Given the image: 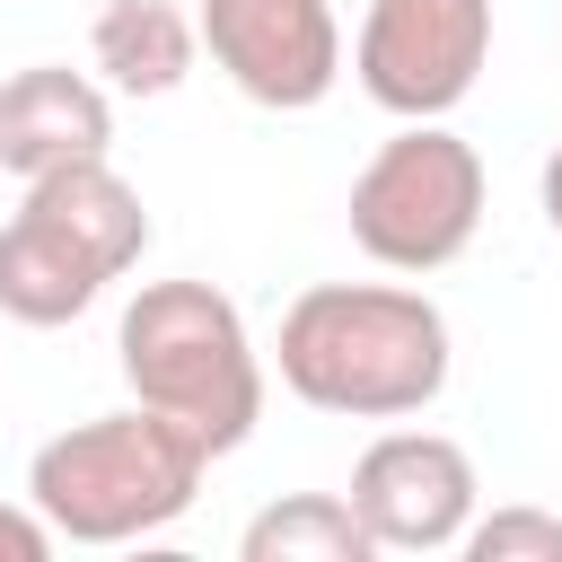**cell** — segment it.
<instances>
[{
    "label": "cell",
    "mask_w": 562,
    "mask_h": 562,
    "mask_svg": "<svg viewBox=\"0 0 562 562\" xmlns=\"http://www.w3.org/2000/svg\"><path fill=\"white\" fill-rule=\"evenodd\" d=\"M114 360L132 404L176 422L202 457H237L263 422V351L211 281H140L114 325Z\"/></svg>",
    "instance_id": "cell-2"
},
{
    "label": "cell",
    "mask_w": 562,
    "mask_h": 562,
    "mask_svg": "<svg viewBox=\"0 0 562 562\" xmlns=\"http://www.w3.org/2000/svg\"><path fill=\"white\" fill-rule=\"evenodd\" d=\"M465 553L474 562H562V518L553 509H527V501H509V509H474V527H465Z\"/></svg>",
    "instance_id": "cell-13"
},
{
    "label": "cell",
    "mask_w": 562,
    "mask_h": 562,
    "mask_svg": "<svg viewBox=\"0 0 562 562\" xmlns=\"http://www.w3.org/2000/svg\"><path fill=\"white\" fill-rule=\"evenodd\" d=\"M351 509L378 553H448L483 509V474L448 430H378L351 465Z\"/></svg>",
    "instance_id": "cell-7"
},
{
    "label": "cell",
    "mask_w": 562,
    "mask_h": 562,
    "mask_svg": "<svg viewBox=\"0 0 562 562\" xmlns=\"http://www.w3.org/2000/svg\"><path fill=\"white\" fill-rule=\"evenodd\" d=\"M202 474H211V457L176 422L132 404V413H97V422L53 430L26 457V501L44 509V527L61 544H140L193 509Z\"/></svg>",
    "instance_id": "cell-3"
},
{
    "label": "cell",
    "mask_w": 562,
    "mask_h": 562,
    "mask_svg": "<svg viewBox=\"0 0 562 562\" xmlns=\"http://www.w3.org/2000/svg\"><path fill=\"white\" fill-rule=\"evenodd\" d=\"M492 61V0H369L360 9V97L395 123H439L474 97Z\"/></svg>",
    "instance_id": "cell-5"
},
{
    "label": "cell",
    "mask_w": 562,
    "mask_h": 562,
    "mask_svg": "<svg viewBox=\"0 0 562 562\" xmlns=\"http://www.w3.org/2000/svg\"><path fill=\"white\" fill-rule=\"evenodd\" d=\"M272 369L299 404L342 422H404L448 395L457 342L430 290L404 281H316L281 307Z\"/></svg>",
    "instance_id": "cell-1"
},
{
    "label": "cell",
    "mask_w": 562,
    "mask_h": 562,
    "mask_svg": "<svg viewBox=\"0 0 562 562\" xmlns=\"http://www.w3.org/2000/svg\"><path fill=\"white\" fill-rule=\"evenodd\" d=\"M536 193H544V228L562 237V149L544 158V176H536Z\"/></svg>",
    "instance_id": "cell-15"
},
{
    "label": "cell",
    "mask_w": 562,
    "mask_h": 562,
    "mask_svg": "<svg viewBox=\"0 0 562 562\" xmlns=\"http://www.w3.org/2000/svg\"><path fill=\"white\" fill-rule=\"evenodd\" d=\"M105 263L70 237V228H53L44 211H9V228H0V316L9 325H35V334H53V325H79L97 299H105Z\"/></svg>",
    "instance_id": "cell-9"
},
{
    "label": "cell",
    "mask_w": 562,
    "mask_h": 562,
    "mask_svg": "<svg viewBox=\"0 0 562 562\" xmlns=\"http://www.w3.org/2000/svg\"><path fill=\"white\" fill-rule=\"evenodd\" d=\"M202 53L211 70L272 114H307L342 79V26L334 0H202Z\"/></svg>",
    "instance_id": "cell-6"
},
{
    "label": "cell",
    "mask_w": 562,
    "mask_h": 562,
    "mask_svg": "<svg viewBox=\"0 0 562 562\" xmlns=\"http://www.w3.org/2000/svg\"><path fill=\"white\" fill-rule=\"evenodd\" d=\"M70 158H114V88L70 61H26L0 79V176L35 184Z\"/></svg>",
    "instance_id": "cell-8"
},
{
    "label": "cell",
    "mask_w": 562,
    "mask_h": 562,
    "mask_svg": "<svg viewBox=\"0 0 562 562\" xmlns=\"http://www.w3.org/2000/svg\"><path fill=\"white\" fill-rule=\"evenodd\" d=\"M342 220H351V246L369 263H386V272L457 263L474 246V228H483V158H474V140H457L448 114L386 132L369 149V167L351 176Z\"/></svg>",
    "instance_id": "cell-4"
},
{
    "label": "cell",
    "mask_w": 562,
    "mask_h": 562,
    "mask_svg": "<svg viewBox=\"0 0 562 562\" xmlns=\"http://www.w3.org/2000/svg\"><path fill=\"white\" fill-rule=\"evenodd\" d=\"M237 553L246 562H369L378 536L360 527L351 492H281V501H263L246 518Z\"/></svg>",
    "instance_id": "cell-12"
},
{
    "label": "cell",
    "mask_w": 562,
    "mask_h": 562,
    "mask_svg": "<svg viewBox=\"0 0 562 562\" xmlns=\"http://www.w3.org/2000/svg\"><path fill=\"white\" fill-rule=\"evenodd\" d=\"M88 61L114 97H176L202 61V18L176 0H105L88 26Z\"/></svg>",
    "instance_id": "cell-10"
},
{
    "label": "cell",
    "mask_w": 562,
    "mask_h": 562,
    "mask_svg": "<svg viewBox=\"0 0 562 562\" xmlns=\"http://www.w3.org/2000/svg\"><path fill=\"white\" fill-rule=\"evenodd\" d=\"M61 536L44 527V509L35 501H0V562H44Z\"/></svg>",
    "instance_id": "cell-14"
},
{
    "label": "cell",
    "mask_w": 562,
    "mask_h": 562,
    "mask_svg": "<svg viewBox=\"0 0 562 562\" xmlns=\"http://www.w3.org/2000/svg\"><path fill=\"white\" fill-rule=\"evenodd\" d=\"M26 211H44L53 228H70L114 281L149 255V211H140V184L114 167V158H70V167H53V176H35L26 184Z\"/></svg>",
    "instance_id": "cell-11"
}]
</instances>
